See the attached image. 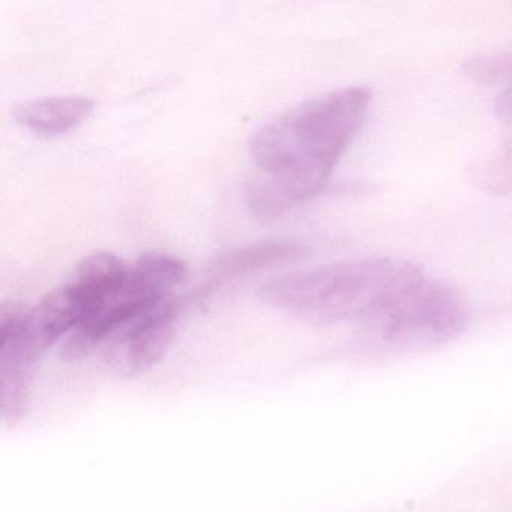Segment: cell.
<instances>
[{"label":"cell","mask_w":512,"mask_h":512,"mask_svg":"<svg viewBox=\"0 0 512 512\" xmlns=\"http://www.w3.org/2000/svg\"><path fill=\"white\" fill-rule=\"evenodd\" d=\"M373 94L349 86L313 98L254 134L250 154L260 173L245 187L254 217L268 221L316 196L364 125Z\"/></svg>","instance_id":"6da1fadb"},{"label":"cell","mask_w":512,"mask_h":512,"mask_svg":"<svg viewBox=\"0 0 512 512\" xmlns=\"http://www.w3.org/2000/svg\"><path fill=\"white\" fill-rule=\"evenodd\" d=\"M421 275L413 263L389 257L349 260L268 281L259 296L308 323L362 325Z\"/></svg>","instance_id":"7a4b0ae2"},{"label":"cell","mask_w":512,"mask_h":512,"mask_svg":"<svg viewBox=\"0 0 512 512\" xmlns=\"http://www.w3.org/2000/svg\"><path fill=\"white\" fill-rule=\"evenodd\" d=\"M185 275L181 260L149 253L109 280L89 283L85 316L65 340L62 356L88 358L122 329L170 301Z\"/></svg>","instance_id":"3957f363"},{"label":"cell","mask_w":512,"mask_h":512,"mask_svg":"<svg viewBox=\"0 0 512 512\" xmlns=\"http://www.w3.org/2000/svg\"><path fill=\"white\" fill-rule=\"evenodd\" d=\"M469 308L460 292L421 275L361 325V343L379 353L422 352L463 334Z\"/></svg>","instance_id":"277c9868"},{"label":"cell","mask_w":512,"mask_h":512,"mask_svg":"<svg viewBox=\"0 0 512 512\" xmlns=\"http://www.w3.org/2000/svg\"><path fill=\"white\" fill-rule=\"evenodd\" d=\"M178 316L172 298L106 341L98 350L109 374L134 379L157 365L175 340Z\"/></svg>","instance_id":"5b68a950"},{"label":"cell","mask_w":512,"mask_h":512,"mask_svg":"<svg viewBox=\"0 0 512 512\" xmlns=\"http://www.w3.org/2000/svg\"><path fill=\"white\" fill-rule=\"evenodd\" d=\"M95 110V101L85 97L43 98L20 104L14 118L38 136L58 137L82 125Z\"/></svg>","instance_id":"8992f818"},{"label":"cell","mask_w":512,"mask_h":512,"mask_svg":"<svg viewBox=\"0 0 512 512\" xmlns=\"http://www.w3.org/2000/svg\"><path fill=\"white\" fill-rule=\"evenodd\" d=\"M305 254H307V247L299 242H259V244L238 248L218 257L217 262L211 266L209 277L214 283H224L260 269L295 262Z\"/></svg>","instance_id":"52a82bcc"},{"label":"cell","mask_w":512,"mask_h":512,"mask_svg":"<svg viewBox=\"0 0 512 512\" xmlns=\"http://www.w3.org/2000/svg\"><path fill=\"white\" fill-rule=\"evenodd\" d=\"M469 179L478 190L493 196L512 194V137L469 169Z\"/></svg>","instance_id":"ba28073f"},{"label":"cell","mask_w":512,"mask_h":512,"mask_svg":"<svg viewBox=\"0 0 512 512\" xmlns=\"http://www.w3.org/2000/svg\"><path fill=\"white\" fill-rule=\"evenodd\" d=\"M463 71L473 82L487 86H503L505 89L512 88V50L473 56L467 59Z\"/></svg>","instance_id":"9c48e42d"},{"label":"cell","mask_w":512,"mask_h":512,"mask_svg":"<svg viewBox=\"0 0 512 512\" xmlns=\"http://www.w3.org/2000/svg\"><path fill=\"white\" fill-rule=\"evenodd\" d=\"M496 112L500 121L512 131V88L505 89L497 98Z\"/></svg>","instance_id":"30bf717a"}]
</instances>
